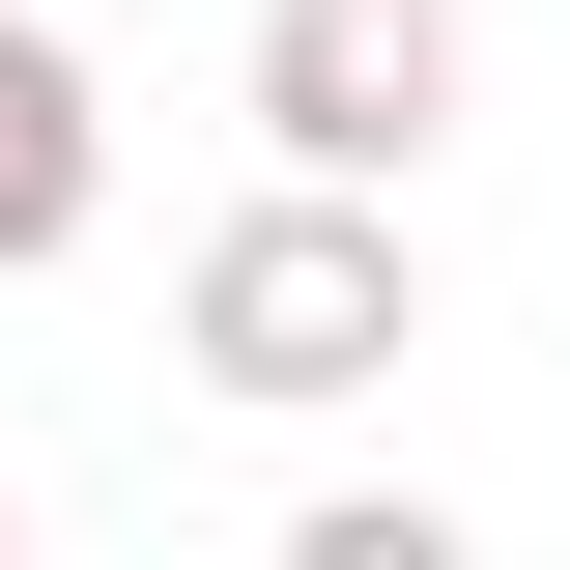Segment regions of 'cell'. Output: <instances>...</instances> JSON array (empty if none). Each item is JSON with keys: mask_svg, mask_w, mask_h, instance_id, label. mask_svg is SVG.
I'll return each instance as SVG.
<instances>
[{"mask_svg": "<svg viewBox=\"0 0 570 570\" xmlns=\"http://www.w3.org/2000/svg\"><path fill=\"white\" fill-rule=\"evenodd\" d=\"M171 343H200V400H257V428H314V400H371V371L428 343V257H400V171H257V200L171 257Z\"/></svg>", "mask_w": 570, "mask_h": 570, "instance_id": "cell-1", "label": "cell"}, {"mask_svg": "<svg viewBox=\"0 0 570 570\" xmlns=\"http://www.w3.org/2000/svg\"><path fill=\"white\" fill-rule=\"evenodd\" d=\"M257 142L285 171H428L456 142V0H257Z\"/></svg>", "mask_w": 570, "mask_h": 570, "instance_id": "cell-2", "label": "cell"}, {"mask_svg": "<svg viewBox=\"0 0 570 570\" xmlns=\"http://www.w3.org/2000/svg\"><path fill=\"white\" fill-rule=\"evenodd\" d=\"M86 200H115V86H86V29H29V0H0V285L86 257Z\"/></svg>", "mask_w": 570, "mask_h": 570, "instance_id": "cell-3", "label": "cell"}, {"mask_svg": "<svg viewBox=\"0 0 570 570\" xmlns=\"http://www.w3.org/2000/svg\"><path fill=\"white\" fill-rule=\"evenodd\" d=\"M285 570H456V513H428V485H314V513H285Z\"/></svg>", "mask_w": 570, "mask_h": 570, "instance_id": "cell-4", "label": "cell"}, {"mask_svg": "<svg viewBox=\"0 0 570 570\" xmlns=\"http://www.w3.org/2000/svg\"><path fill=\"white\" fill-rule=\"evenodd\" d=\"M0 542H29V485H0Z\"/></svg>", "mask_w": 570, "mask_h": 570, "instance_id": "cell-5", "label": "cell"}]
</instances>
